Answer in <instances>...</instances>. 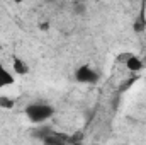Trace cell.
Listing matches in <instances>:
<instances>
[{"label":"cell","mask_w":146,"mask_h":145,"mask_svg":"<svg viewBox=\"0 0 146 145\" xmlns=\"http://www.w3.org/2000/svg\"><path fill=\"white\" fill-rule=\"evenodd\" d=\"M24 113H26V116H27V119H29L31 123L39 125V123L49 121V119L54 116V108H53L51 104H48V103L37 101V103L27 104L26 109H24Z\"/></svg>","instance_id":"1"},{"label":"cell","mask_w":146,"mask_h":145,"mask_svg":"<svg viewBox=\"0 0 146 145\" xmlns=\"http://www.w3.org/2000/svg\"><path fill=\"white\" fill-rule=\"evenodd\" d=\"M100 79L99 72L90 65H80L75 70V80L80 84H97Z\"/></svg>","instance_id":"2"},{"label":"cell","mask_w":146,"mask_h":145,"mask_svg":"<svg viewBox=\"0 0 146 145\" xmlns=\"http://www.w3.org/2000/svg\"><path fill=\"white\" fill-rule=\"evenodd\" d=\"M133 29H134V33H143V31L146 29V15H145V12L138 14L136 21H134V24H133Z\"/></svg>","instance_id":"6"},{"label":"cell","mask_w":146,"mask_h":145,"mask_svg":"<svg viewBox=\"0 0 146 145\" xmlns=\"http://www.w3.org/2000/svg\"><path fill=\"white\" fill-rule=\"evenodd\" d=\"M122 55H124L122 56V63H124V67L129 72L136 73V72H141L143 70V60L139 56H136L133 53H122Z\"/></svg>","instance_id":"3"},{"label":"cell","mask_w":146,"mask_h":145,"mask_svg":"<svg viewBox=\"0 0 146 145\" xmlns=\"http://www.w3.org/2000/svg\"><path fill=\"white\" fill-rule=\"evenodd\" d=\"M12 73H14V75H19V77L27 75V73H29V65H27L22 58L14 56V60H12Z\"/></svg>","instance_id":"5"},{"label":"cell","mask_w":146,"mask_h":145,"mask_svg":"<svg viewBox=\"0 0 146 145\" xmlns=\"http://www.w3.org/2000/svg\"><path fill=\"white\" fill-rule=\"evenodd\" d=\"M15 106V99H12L10 96H0V108L2 109H14Z\"/></svg>","instance_id":"7"},{"label":"cell","mask_w":146,"mask_h":145,"mask_svg":"<svg viewBox=\"0 0 146 145\" xmlns=\"http://www.w3.org/2000/svg\"><path fill=\"white\" fill-rule=\"evenodd\" d=\"M14 82H15V75L9 68H5V65L0 62V91L5 89V87L14 85Z\"/></svg>","instance_id":"4"}]
</instances>
